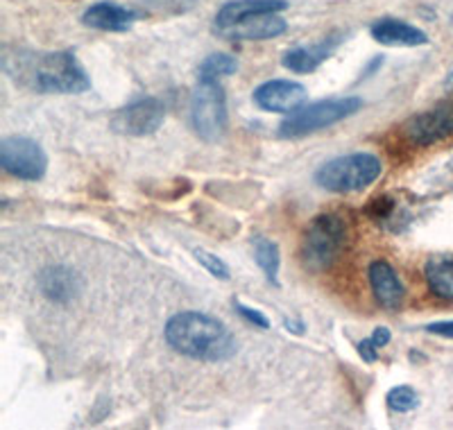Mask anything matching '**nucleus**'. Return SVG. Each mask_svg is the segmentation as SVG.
<instances>
[{"instance_id": "1", "label": "nucleus", "mask_w": 453, "mask_h": 430, "mask_svg": "<svg viewBox=\"0 0 453 430\" xmlns=\"http://www.w3.org/2000/svg\"><path fill=\"white\" fill-rule=\"evenodd\" d=\"M165 342L186 358L225 363L236 354V340L220 319L200 311L177 312L164 328Z\"/></svg>"}, {"instance_id": "2", "label": "nucleus", "mask_w": 453, "mask_h": 430, "mask_svg": "<svg viewBox=\"0 0 453 430\" xmlns=\"http://www.w3.org/2000/svg\"><path fill=\"white\" fill-rule=\"evenodd\" d=\"M16 82L39 93H82L91 88V80L71 52H36L21 55L16 68L7 66Z\"/></svg>"}, {"instance_id": "3", "label": "nucleus", "mask_w": 453, "mask_h": 430, "mask_svg": "<svg viewBox=\"0 0 453 430\" xmlns=\"http://www.w3.org/2000/svg\"><path fill=\"white\" fill-rule=\"evenodd\" d=\"M347 229L345 222L338 215H318L311 220V225L304 229V236L299 242V261L306 272L329 270L340 257V251L345 247Z\"/></svg>"}, {"instance_id": "4", "label": "nucleus", "mask_w": 453, "mask_h": 430, "mask_svg": "<svg viewBox=\"0 0 453 430\" xmlns=\"http://www.w3.org/2000/svg\"><path fill=\"white\" fill-rule=\"evenodd\" d=\"M363 107V100L356 96L331 97V100H319V103L304 104L297 111L288 113L279 125V136L281 139H299L306 134L319 132L340 120L354 116Z\"/></svg>"}, {"instance_id": "5", "label": "nucleus", "mask_w": 453, "mask_h": 430, "mask_svg": "<svg viewBox=\"0 0 453 430\" xmlns=\"http://www.w3.org/2000/svg\"><path fill=\"white\" fill-rule=\"evenodd\" d=\"M383 173V164L372 152H354L329 161L315 173V181L331 193H354L374 184Z\"/></svg>"}, {"instance_id": "6", "label": "nucleus", "mask_w": 453, "mask_h": 430, "mask_svg": "<svg viewBox=\"0 0 453 430\" xmlns=\"http://www.w3.org/2000/svg\"><path fill=\"white\" fill-rule=\"evenodd\" d=\"M226 97L218 82H200L191 96V125L202 141L216 143L226 134Z\"/></svg>"}, {"instance_id": "7", "label": "nucleus", "mask_w": 453, "mask_h": 430, "mask_svg": "<svg viewBox=\"0 0 453 430\" xmlns=\"http://www.w3.org/2000/svg\"><path fill=\"white\" fill-rule=\"evenodd\" d=\"M0 165L7 174L23 181H39L48 170V157L27 136H7L0 143Z\"/></svg>"}, {"instance_id": "8", "label": "nucleus", "mask_w": 453, "mask_h": 430, "mask_svg": "<svg viewBox=\"0 0 453 430\" xmlns=\"http://www.w3.org/2000/svg\"><path fill=\"white\" fill-rule=\"evenodd\" d=\"M402 132L418 148L440 143L453 134V104L444 103L422 113H415L412 119L403 123Z\"/></svg>"}, {"instance_id": "9", "label": "nucleus", "mask_w": 453, "mask_h": 430, "mask_svg": "<svg viewBox=\"0 0 453 430\" xmlns=\"http://www.w3.org/2000/svg\"><path fill=\"white\" fill-rule=\"evenodd\" d=\"M165 107L157 97H139L120 109L111 119V127L125 136H150L164 125Z\"/></svg>"}, {"instance_id": "10", "label": "nucleus", "mask_w": 453, "mask_h": 430, "mask_svg": "<svg viewBox=\"0 0 453 430\" xmlns=\"http://www.w3.org/2000/svg\"><path fill=\"white\" fill-rule=\"evenodd\" d=\"M309 100V91L304 84L293 82V80H270L257 87L254 91V103L263 111L270 113H293L299 107H304Z\"/></svg>"}, {"instance_id": "11", "label": "nucleus", "mask_w": 453, "mask_h": 430, "mask_svg": "<svg viewBox=\"0 0 453 430\" xmlns=\"http://www.w3.org/2000/svg\"><path fill=\"white\" fill-rule=\"evenodd\" d=\"M36 286L46 299L55 303H71L82 292V279L66 265H50L36 277Z\"/></svg>"}, {"instance_id": "12", "label": "nucleus", "mask_w": 453, "mask_h": 430, "mask_svg": "<svg viewBox=\"0 0 453 430\" xmlns=\"http://www.w3.org/2000/svg\"><path fill=\"white\" fill-rule=\"evenodd\" d=\"M367 274H370V286L376 302L381 303L386 311H399L403 297H406V288H403L395 267L386 261H374L370 270H367Z\"/></svg>"}, {"instance_id": "13", "label": "nucleus", "mask_w": 453, "mask_h": 430, "mask_svg": "<svg viewBox=\"0 0 453 430\" xmlns=\"http://www.w3.org/2000/svg\"><path fill=\"white\" fill-rule=\"evenodd\" d=\"M286 21H283L279 12H270V14H258L248 19V21L236 23L232 27L218 30L226 39L234 42H265V39H274V36L286 32Z\"/></svg>"}, {"instance_id": "14", "label": "nucleus", "mask_w": 453, "mask_h": 430, "mask_svg": "<svg viewBox=\"0 0 453 430\" xmlns=\"http://www.w3.org/2000/svg\"><path fill=\"white\" fill-rule=\"evenodd\" d=\"M370 32L376 42L390 48H415L428 43L426 32L399 19H379Z\"/></svg>"}, {"instance_id": "15", "label": "nucleus", "mask_w": 453, "mask_h": 430, "mask_svg": "<svg viewBox=\"0 0 453 430\" xmlns=\"http://www.w3.org/2000/svg\"><path fill=\"white\" fill-rule=\"evenodd\" d=\"M136 21V14L127 7L119 5V3H109V0H100L96 5L88 7L82 16V23L93 30L103 32H125L129 26Z\"/></svg>"}, {"instance_id": "16", "label": "nucleus", "mask_w": 453, "mask_h": 430, "mask_svg": "<svg viewBox=\"0 0 453 430\" xmlns=\"http://www.w3.org/2000/svg\"><path fill=\"white\" fill-rule=\"evenodd\" d=\"M283 10H288V3H286V0H232V3L222 5L220 12H218L216 27L218 30H225V27H232L236 26V23L248 21L252 16Z\"/></svg>"}, {"instance_id": "17", "label": "nucleus", "mask_w": 453, "mask_h": 430, "mask_svg": "<svg viewBox=\"0 0 453 430\" xmlns=\"http://www.w3.org/2000/svg\"><path fill=\"white\" fill-rule=\"evenodd\" d=\"M424 279L435 297L453 302V254L428 258L424 265Z\"/></svg>"}, {"instance_id": "18", "label": "nucleus", "mask_w": 453, "mask_h": 430, "mask_svg": "<svg viewBox=\"0 0 453 430\" xmlns=\"http://www.w3.org/2000/svg\"><path fill=\"white\" fill-rule=\"evenodd\" d=\"M335 43H315V46H297L283 55L281 64L293 73H313L325 64L334 52Z\"/></svg>"}, {"instance_id": "19", "label": "nucleus", "mask_w": 453, "mask_h": 430, "mask_svg": "<svg viewBox=\"0 0 453 430\" xmlns=\"http://www.w3.org/2000/svg\"><path fill=\"white\" fill-rule=\"evenodd\" d=\"M254 261L261 267L265 279H268L273 286L279 288V267H281V257H279L277 242H273L270 238L257 236L254 238Z\"/></svg>"}, {"instance_id": "20", "label": "nucleus", "mask_w": 453, "mask_h": 430, "mask_svg": "<svg viewBox=\"0 0 453 430\" xmlns=\"http://www.w3.org/2000/svg\"><path fill=\"white\" fill-rule=\"evenodd\" d=\"M236 71H238L236 57L225 55V52H216V55H209L204 62L200 64L197 77H200V82H218L220 77L234 75Z\"/></svg>"}, {"instance_id": "21", "label": "nucleus", "mask_w": 453, "mask_h": 430, "mask_svg": "<svg viewBox=\"0 0 453 430\" xmlns=\"http://www.w3.org/2000/svg\"><path fill=\"white\" fill-rule=\"evenodd\" d=\"M386 401L388 408L395 410V412H402V415L403 412H412V410L419 405L418 392L412 388H408V385H396V388H392L390 392H388Z\"/></svg>"}, {"instance_id": "22", "label": "nucleus", "mask_w": 453, "mask_h": 430, "mask_svg": "<svg viewBox=\"0 0 453 430\" xmlns=\"http://www.w3.org/2000/svg\"><path fill=\"white\" fill-rule=\"evenodd\" d=\"M196 258L204 265V270L209 272V274H213L216 279H222V281H229V267H226L225 261L218 258L216 254H211V251L206 250H196Z\"/></svg>"}, {"instance_id": "23", "label": "nucleus", "mask_w": 453, "mask_h": 430, "mask_svg": "<svg viewBox=\"0 0 453 430\" xmlns=\"http://www.w3.org/2000/svg\"><path fill=\"white\" fill-rule=\"evenodd\" d=\"M234 306H236L238 315H241V318L245 319V322L252 324L254 328H261V331H268V328H270V319L265 318V315H263L261 311H257V308L245 306V303H242V302H234Z\"/></svg>"}, {"instance_id": "24", "label": "nucleus", "mask_w": 453, "mask_h": 430, "mask_svg": "<svg viewBox=\"0 0 453 430\" xmlns=\"http://www.w3.org/2000/svg\"><path fill=\"white\" fill-rule=\"evenodd\" d=\"M392 209H395V202H392L390 197H376V200H372V204L367 206V213H370L374 220H386L388 215L392 213Z\"/></svg>"}, {"instance_id": "25", "label": "nucleus", "mask_w": 453, "mask_h": 430, "mask_svg": "<svg viewBox=\"0 0 453 430\" xmlns=\"http://www.w3.org/2000/svg\"><path fill=\"white\" fill-rule=\"evenodd\" d=\"M358 354H361V358L365 360V363H376V358H379V349L374 347V342H372L370 338H365L363 342H358Z\"/></svg>"}, {"instance_id": "26", "label": "nucleus", "mask_w": 453, "mask_h": 430, "mask_svg": "<svg viewBox=\"0 0 453 430\" xmlns=\"http://www.w3.org/2000/svg\"><path fill=\"white\" fill-rule=\"evenodd\" d=\"M390 338H392L390 328H386V326H379V328H374V334L370 335V340H372V342H374V347L379 349V351H381V349L386 347L388 342H390Z\"/></svg>"}, {"instance_id": "27", "label": "nucleus", "mask_w": 453, "mask_h": 430, "mask_svg": "<svg viewBox=\"0 0 453 430\" xmlns=\"http://www.w3.org/2000/svg\"><path fill=\"white\" fill-rule=\"evenodd\" d=\"M426 331H428V334H435V335H442V338H451L453 340V319H451V322L428 324Z\"/></svg>"}]
</instances>
